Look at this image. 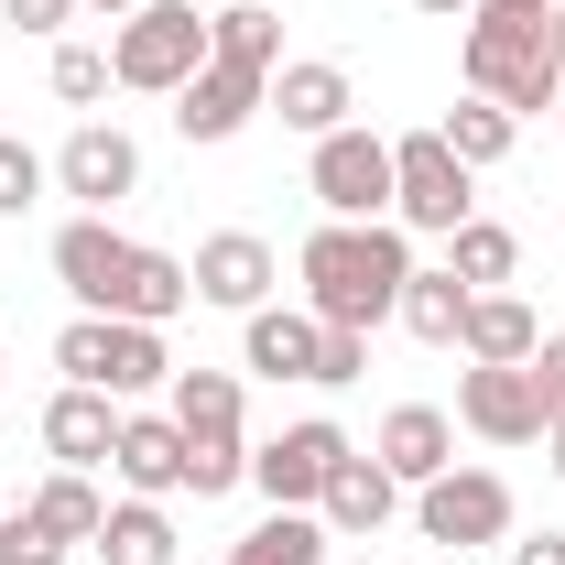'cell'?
Returning a JSON list of instances; mask_svg holds the SVG:
<instances>
[{"instance_id": "obj_1", "label": "cell", "mask_w": 565, "mask_h": 565, "mask_svg": "<svg viewBox=\"0 0 565 565\" xmlns=\"http://www.w3.org/2000/svg\"><path fill=\"white\" fill-rule=\"evenodd\" d=\"M294 282H305V316L316 327H392L403 316V282H414V228L403 217H316L305 250H294Z\"/></svg>"}, {"instance_id": "obj_2", "label": "cell", "mask_w": 565, "mask_h": 565, "mask_svg": "<svg viewBox=\"0 0 565 565\" xmlns=\"http://www.w3.org/2000/svg\"><path fill=\"white\" fill-rule=\"evenodd\" d=\"M457 66H468V98H500L511 120H544V109L565 98L555 0H468V22H457Z\"/></svg>"}, {"instance_id": "obj_3", "label": "cell", "mask_w": 565, "mask_h": 565, "mask_svg": "<svg viewBox=\"0 0 565 565\" xmlns=\"http://www.w3.org/2000/svg\"><path fill=\"white\" fill-rule=\"evenodd\" d=\"M196 66H207V11H196V0H141V11L109 22V87L174 98Z\"/></svg>"}, {"instance_id": "obj_4", "label": "cell", "mask_w": 565, "mask_h": 565, "mask_svg": "<svg viewBox=\"0 0 565 565\" xmlns=\"http://www.w3.org/2000/svg\"><path fill=\"white\" fill-rule=\"evenodd\" d=\"M55 370L87 381V392H109V403H152L174 381V349H163V327H131V316H76L55 338Z\"/></svg>"}, {"instance_id": "obj_5", "label": "cell", "mask_w": 565, "mask_h": 565, "mask_svg": "<svg viewBox=\"0 0 565 565\" xmlns=\"http://www.w3.org/2000/svg\"><path fill=\"white\" fill-rule=\"evenodd\" d=\"M392 217H403L414 239H457V228L479 217V174L446 152L435 120H424V131H392Z\"/></svg>"}, {"instance_id": "obj_6", "label": "cell", "mask_w": 565, "mask_h": 565, "mask_svg": "<svg viewBox=\"0 0 565 565\" xmlns=\"http://www.w3.org/2000/svg\"><path fill=\"white\" fill-rule=\"evenodd\" d=\"M414 533L446 544V555H479V544H511V533H522V500H511L500 468H468V457H457L446 479L414 490Z\"/></svg>"}, {"instance_id": "obj_7", "label": "cell", "mask_w": 565, "mask_h": 565, "mask_svg": "<svg viewBox=\"0 0 565 565\" xmlns=\"http://www.w3.org/2000/svg\"><path fill=\"white\" fill-rule=\"evenodd\" d=\"M305 196L327 217H392V131L349 120V131L305 141Z\"/></svg>"}, {"instance_id": "obj_8", "label": "cell", "mask_w": 565, "mask_h": 565, "mask_svg": "<svg viewBox=\"0 0 565 565\" xmlns=\"http://www.w3.org/2000/svg\"><path fill=\"white\" fill-rule=\"evenodd\" d=\"M349 457H359L349 424H338V414H305V424H282L273 446H250V490L273 500V511H316L327 479H338Z\"/></svg>"}, {"instance_id": "obj_9", "label": "cell", "mask_w": 565, "mask_h": 565, "mask_svg": "<svg viewBox=\"0 0 565 565\" xmlns=\"http://www.w3.org/2000/svg\"><path fill=\"white\" fill-rule=\"evenodd\" d=\"M131 273H141V239L120 217L76 207L66 228H55V282L76 294V316H131Z\"/></svg>"}, {"instance_id": "obj_10", "label": "cell", "mask_w": 565, "mask_h": 565, "mask_svg": "<svg viewBox=\"0 0 565 565\" xmlns=\"http://www.w3.org/2000/svg\"><path fill=\"white\" fill-rule=\"evenodd\" d=\"M55 196H76L87 217H109L120 196H141V141L120 120H76L55 141Z\"/></svg>"}, {"instance_id": "obj_11", "label": "cell", "mask_w": 565, "mask_h": 565, "mask_svg": "<svg viewBox=\"0 0 565 565\" xmlns=\"http://www.w3.org/2000/svg\"><path fill=\"white\" fill-rule=\"evenodd\" d=\"M457 424H468L479 446H544V392H533V370L468 359V370H457Z\"/></svg>"}, {"instance_id": "obj_12", "label": "cell", "mask_w": 565, "mask_h": 565, "mask_svg": "<svg viewBox=\"0 0 565 565\" xmlns=\"http://www.w3.org/2000/svg\"><path fill=\"white\" fill-rule=\"evenodd\" d=\"M185 273H196V305H217V316H250V305H273L282 262H273V239H262V228H207Z\"/></svg>"}, {"instance_id": "obj_13", "label": "cell", "mask_w": 565, "mask_h": 565, "mask_svg": "<svg viewBox=\"0 0 565 565\" xmlns=\"http://www.w3.org/2000/svg\"><path fill=\"white\" fill-rule=\"evenodd\" d=\"M262 109H273L282 131H305V141H327V131H349L359 120V87L338 55H282L273 87H262Z\"/></svg>"}, {"instance_id": "obj_14", "label": "cell", "mask_w": 565, "mask_h": 565, "mask_svg": "<svg viewBox=\"0 0 565 565\" xmlns=\"http://www.w3.org/2000/svg\"><path fill=\"white\" fill-rule=\"evenodd\" d=\"M403 511H414V490H403V479H392V468H381L370 446H359L349 468L327 479V500H316V522H327V533H338L349 555H359V544H381V533H392Z\"/></svg>"}, {"instance_id": "obj_15", "label": "cell", "mask_w": 565, "mask_h": 565, "mask_svg": "<svg viewBox=\"0 0 565 565\" xmlns=\"http://www.w3.org/2000/svg\"><path fill=\"white\" fill-rule=\"evenodd\" d=\"M109 479L131 500H174L185 490V424L163 414V403H131L120 414V446H109Z\"/></svg>"}, {"instance_id": "obj_16", "label": "cell", "mask_w": 565, "mask_h": 565, "mask_svg": "<svg viewBox=\"0 0 565 565\" xmlns=\"http://www.w3.org/2000/svg\"><path fill=\"white\" fill-rule=\"evenodd\" d=\"M316 349H327V327L305 305H250L239 316V381H305L316 392Z\"/></svg>"}, {"instance_id": "obj_17", "label": "cell", "mask_w": 565, "mask_h": 565, "mask_svg": "<svg viewBox=\"0 0 565 565\" xmlns=\"http://www.w3.org/2000/svg\"><path fill=\"white\" fill-rule=\"evenodd\" d=\"M262 87H273V76L217 66V55H207V66L174 87V131H185V141H239L250 120H262Z\"/></svg>"}, {"instance_id": "obj_18", "label": "cell", "mask_w": 565, "mask_h": 565, "mask_svg": "<svg viewBox=\"0 0 565 565\" xmlns=\"http://www.w3.org/2000/svg\"><path fill=\"white\" fill-rule=\"evenodd\" d=\"M120 414H131V403H109V392H87V381H55V403H44V457L98 479L109 446H120Z\"/></svg>"}, {"instance_id": "obj_19", "label": "cell", "mask_w": 565, "mask_h": 565, "mask_svg": "<svg viewBox=\"0 0 565 565\" xmlns=\"http://www.w3.org/2000/svg\"><path fill=\"white\" fill-rule=\"evenodd\" d=\"M370 457H381L403 490H424V479H446V468H457V414H446V403H392L381 435H370Z\"/></svg>"}, {"instance_id": "obj_20", "label": "cell", "mask_w": 565, "mask_h": 565, "mask_svg": "<svg viewBox=\"0 0 565 565\" xmlns=\"http://www.w3.org/2000/svg\"><path fill=\"white\" fill-rule=\"evenodd\" d=\"M98 522H109V490H98L87 468H44L33 500H22V533H33V544H55V555H87V544H98Z\"/></svg>"}, {"instance_id": "obj_21", "label": "cell", "mask_w": 565, "mask_h": 565, "mask_svg": "<svg viewBox=\"0 0 565 565\" xmlns=\"http://www.w3.org/2000/svg\"><path fill=\"white\" fill-rule=\"evenodd\" d=\"M163 414L185 424V446H250V392H239V370H174V381H163Z\"/></svg>"}, {"instance_id": "obj_22", "label": "cell", "mask_w": 565, "mask_h": 565, "mask_svg": "<svg viewBox=\"0 0 565 565\" xmlns=\"http://www.w3.org/2000/svg\"><path fill=\"white\" fill-rule=\"evenodd\" d=\"M544 349V316L500 282V294H468V327H457V359H490V370H522Z\"/></svg>"}, {"instance_id": "obj_23", "label": "cell", "mask_w": 565, "mask_h": 565, "mask_svg": "<svg viewBox=\"0 0 565 565\" xmlns=\"http://www.w3.org/2000/svg\"><path fill=\"white\" fill-rule=\"evenodd\" d=\"M98 565H174L185 544H174V500H109V522H98V544H87Z\"/></svg>"}, {"instance_id": "obj_24", "label": "cell", "mask_w": 565, "mask_h": 565, "mask_svg": "<svg viewBox=\"0 0 565 565\" xmlns=\"http://www.w3.org/2000/svg\"><path fill=\"white\" fill-rule=\"evenodd\" d=\"M217 565H338V533H327L316 511H262Z\"/></svg>"}, {"instance_id": "obj_25", "label": "cell", "mask_w": 565, "mask_h": 565, "mask_svg": "<svg viewBox=\"0 0 565 565\" xmlns=\"http://www.w3.org/2000/svg\"><path fill=\"white\" fill-rule=\"evenodd\" d=\"M207 55H217V66L273 76V66H282V22H273V0H217V11H207Z\"/></svg>"}, {"instance_id": "obj_26", "label": "cell", "mask_w": 565, "mask_h": 565, "mask_svg": "<svg viewBox=\"0 0 565 565\" xmlns=\"http://www.w3.org/2000/svg\"><path fill=\"white\" fill-rule=\"evenodd\" d=\"M403 338H424V349H457V327H468V282L446 273V262H414V282H403V316H392Z\"/></svg>"}, {"instance_id": "obj_27", "label": "cell", "mask_w": 565, "mask_h": 565, "mask_svg": "<svg viewBox=\"0 0 565 565\" xmlns=\"http://www.w3.org/2000/svg\"><path fill=\"white\" fill-rule=\"evenodd\" d=\"M435 131H446V152H457L468 174H490V163H511V141H522V120H511L500 98H457V109H446Z\"/></svg>"}, {"instance_id": "obj_28", "label": "cell", "mask_w": 565, "mask_h": 565, "mask_svg": "<svg viewBox=\"0 0 565 565\" xmlns=\"http://www.w3.org/2000/svg\"><path fill=\"white\" fill-rule=\"evenodd\" d=\"M446 273L468 282V294H500V282L522 273V239H511V228H500V217H468V228H457V239H446Z\"/></svg>"}, {"instance_id": "obj_29", "label": "cell", "mask_w": 565, "mask_h": 565, "mask_svg": "<svg viewBox=\"0 0 565 565\" xmlns=\"http://www.w3.org/2000/svg\"><path fill=\"white\" fill-rule=\"evenodd\" d=\"M44 87H55V98H66V109H98V98H109V44H55V55H44Z\"/></svg>"}, {"instance_id": "obj_30", "label": "cell", "mask_w": 565, "mask_h": 565, "mask_svg": "<svg viewBox=\"0 0 565 565\" xmlns=\"http://www.w3.org/2000/svg\"><path fill=\"white\" fill-rule=\"evenodd\" d=\"M44 196H55V152H33L22 131H0V217L44 207Z\"/></svg>"}, {"instance_id": "obj_31", "label": "cell", "mask_w": 565, "mask_h": 565, "mask_svg": "<svg viewBox=\"0 0 565 565\" xmlns=\"http://www.w3.org/2000/svg\"><path fill=\"white\" fill-rule=\"evenodd\" d=\"M359 370H370V338H359V327H327V349H316V392H349Z\"/></svg>"}, {"instance_id": "obj_32", "label": "cell", "mask_w": 565, "mask_h": 565, "mask_svg": "<svg viewBox=\"0 0 565 565\" xmlns=\"http://www.w3.org/2000/svg\"><path fill=\"white\" fill-rule=\"evenodd\" d=\"M0 22L33 33V44H66V22H87V11H76V0H0Z\"/></svg>"}, {"instance_id": "obj_33", "label": "cell", "mask_w": 565, "mask_h": 565, "mask_svg": "<svg viewBox=\"0 0 565 565\" xmlns=\"http://www.w3.org/2000/svg\"><path fill=\"white\" fill-rule=\"evenodd\" d=\"M522 370H533V392H544V424H565V327H555L533 359H522Z\"/></svg>"}, {"instance_id": "obj_34", "label": "cell", "mask_w": 565, "mask_h": 565, "mask_svg": "<svg viewBox=\"0 0 565 565\" xmlns=\"http://www.w3.org/2000/svg\"><path fill=\"white\" fill-rule=\"evenodd\" d=\"M500 555H511V565H565V533H511Z\"/></svg>"}, {"instance_id": "obj_35", "label": "cell", "mask_w": 565, "mask_h": 565, "mask_svg": "<svg viewBox=\"0 0 565 565\" xmlns=\"http://www.w3.org/2000/svg\"><path fill=\"white\" fill-rule=\"evenodd\" d=\"M76 11H87V22H120V11H141V0H76Z\"/></svg>"}, {"instance_id": "obj_36", "label": "cell", "mask_w": 565, "mask_h": 565, "mask_svg": "<svg viewBox=\"0 0 565 565\" xmlns=\"http://www.w3.org/2000/svg\"><path fill=\"white\" fill-rule=\"evenodd\" d=\"M0 565H22V522L11 511H0Z\"/></svg>"}, {"instance_id": "obj_37", "label": "cell", "mask_w": 565, "mask_h": 565, "mask_svg": "<svg viewBox=\"0 0 565 565\" xmlns=\"http://www.w3.org/2000/svg\"><path fill=\"white\" fill-rule=\"evenodd\" d=\"M544 468H555V479H565V424H544Z\"/></svg>"}, {"instance_id": "obj_38", "label": "cell", "mask_w": 565, "mask_h": 565, "mask_svg": "<svg viewBox=\"0 0 565 565\" xmlns=\"http://www.w3.org/2000/svg\"><path fill=\"white\" fill-rule=\"evenodd\" d=\"M414 11H435V22H468V0H414Z\"/></svg>"}, {"instance_id": "obj_39", "label": "cell", "mask_w": 565, "mask_h": 565, "mask_svg": "<svg viewBox=\"0 0 565 565\" xmlns=\"http://www.w3.org/2000/svg\"><path fill=\"white\" fill-rule=\"evenodd\" d=\"M338 565H381V555H370V544H359V555H338Z\"/></svg>"}, {"instance_id": "obj_40", "label": "cell", "mask_w": 565, "mask_h": 565, "mask_svg": "<svg viewBox=\"0 0 565 565\" xmlns=\"http://www.w3.org/2000/svg\"><path fill=\"white\" fill-rule=\"evenodd\" d=\"M555 55H565V0H555Z\"/></svg>"}, {"instance_id": "obj_41", "label": "cell", "mask_w": 565, "mask_h": 565, "mask_svg": "<svg viewBox=\"0 0 565 565\" xmlns=\"http://www.w3.org/2000/svg\"><path fill=\"white\" fill-rule=\"evenodd\" d=\"M0 381H11V349H0Z\"/></svg>"}, {"instance_id": "obj_42", "label": "cell", "mask_w": 565, "mask_h": 565, "mask_svg": "<svg viewBox=\"0 0 565 565\" xmlns=\"http://www.w3.org/2000/svg\"><path fill=\"white\" fill-rule=\"evenodd\" d=\"M555 131H565V98H555Z\"/></svg>"}]
</instances>
